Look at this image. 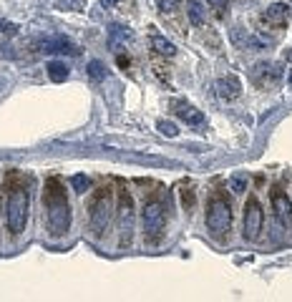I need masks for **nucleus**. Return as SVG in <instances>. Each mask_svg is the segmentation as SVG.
I'll return each mask as SVG.
<instances>
[{"label": "nucleus", "mask_w": 292, "mask_h": 302, "mask_svg": "<svg viewBox=\"0 0 292 302\" xmlns=\"http://www.w3.org/2000/svg\"><path fill=\"white\" fill-rule=\"evenodd\" d=\"M141 222H143V237L149 239V242H159V237H162V232H164V224H167L164 204H162V202L143 204Z\"/></svg>", "instance_id": "obj_3"}, {"label": "nucleus", "mask_w": 292, "mask_h": 302, "mask_svg": "<svg viewBox=\"0 0 292 302\" xmlns=\"http://www.w3.org/2000/svg\"><path fill=\"white\" fill-rule=\"evenodd\" d=\"M118 234H121V247L131 244L133 237V199L131 194H121V207H118Z\"/></svg>", "instance_id": "obj_6"}, {"label": "nucleus", "mask_w": 292, "mask_h": 302, "mask_svg": "<svg viewBox=\"0 0 292 302\" xmlns=\"http://www.w3.org/2000/svg\"><path fill=\"white\" fill-rule=\"evenodd\" d=\"M71 187H73L76 194H86V192L91 189V179H88L86 174H73V177H71Z\"/></svg>", "instance_id": "obj_20"}, {"label": "nucleus", "mask_w": 292, "mask_h": 302, "mask_svg": "<svg viewBox=\"0 0 292 302\" xmlns=\"http://www.w3.org/2000/svg\"><path fill=\"white\" fill-rule=\"evenodd\" d=\"M157 6L162 13H177L179 11V0H157Z\"/></svg>", "instance_id": "obj_23"}, {"label": "nucleus", "mask_w": 292, "mask_h": 302, "mask_svg": "<svg viewBox=\"0 0 292 302\" xmlns=\"http://www.w3.org/2000/svg\"><path fill=\"white\" fill-rule=\"evenodd\" d=\"M232 224V209L224 199H212L209 209H207V229L212 237H224V232H229Z\"/></svg>", "instance_id": "obj_4"}, {"label": "nucleus", "mask_w": 292, "mask_h": 302, "mask_svg": "<svg viewBox=\"0 0 292 302\" xmlns=\"http://www.w3.org/2000/svg\"><path fill=\"white\" fill-rule=\"evenodd\" d=\"M58 11H71V13H83L86 11V0H56Z\"/></svg>", "instance_id": "obj_19"}, {"label": "nucleus", "mask_w": 292, "mask_h": 302, "mask_svg": "<svg viewBox=\"0 0 292 302\" xmlns=\"http://www.w3.org/2000/svg\"><path fill=\"white\" fill-rule=\"evenodd\" d=\"M28 209H31V194L28 189H13L6 204V222L13 234H21L28 224Z\"/></svg>", "instance_id": "obj_2"}, {"label": "nucleus", "mask_w": 292, "mask_h": 302, "mask_svg": "<svg viewBox=\"0 0 292 302\" xmlns=\"http://www.w3.org/2000/svg\"><path fill=\"white\" fill-rule=\"evenodd\" d=\"M214 88H217V96L222 101H234L242 93V83H239L237 76H222V78H217Z\"/></svg>", "instance_id": "obj_9"}, {"label": "nucleus", "mask_w": 292, "mask_h": 302, "mask_svg": "<svg viewBox=\"0 0 292 302\" xmlns=\"http://www.w3.org/2000/svg\"><path fill=\"white\" fill-rule=\"evenodd\" d=\"M187 16H189L192 26H204V21H207V11H204L202 3H197V0H189L187 3Z\"/></svg>", "instance_id": "obj_15"}, {"label": "nucleus", "mask_w": 292, "mask_h": 302, "mask_svg": "<svg viewBox=\"0 0 292 302\" xmlns=\"http://www.w3.org/2000/svg\"><path fill=\"white\" fill-rule=\"evenodd\" d=\"M284 61H287V63H292V48H287V51H284Z\"/></svg>", "instance_id": "obj_27"}, {"label": "nucleus", "mask_w": 292, "mask_h": 302, "mask_svg": "<svg viewBox=\"0 0 292 302\" xmlns=\"http://www.w3.org/2000/svg\"><path fill=\"white\" fill-rule=\"evenodd\" d=\"M41 51L51 53V56H78L81 53V48L71 38H66V36H51V38H46L41 43Z\"/></svg>", "instance_id": "obj_8"}, {"label": "nucleus", "mask_w": 292, "mask_h": 302, "mask_svg": "<svg viewBox=\"0 0 292 302\" xmlns=\"http://www.w3.org/2000/svg\"><path fill=\"white\" fill-rule=\"evenodd\" d=\"M207 3H209L212 8H217V11H224V8H227V0H207Z\"/></svg>", "instance_id": "obj_25"}, {"label": "nucleus", "mask_w": 292, "mask_h": 302, "mask_svg": "<svg viewBox=\"0 0 292 302\" xmlns=\"http://www.w3.org/2000/svg\"><path fill=\"white\" fill-rule=\"evenodd\" d=\"M287 83H289V86H292V73H289V76H287Z\"/></svg>", "instance_id": "obj_28"}, {"label": "nucleus", "mask_w": 292, "mask_h": 302, "mask_svg": "<svg viewBox=\"0 0 292 302\" xmlns=\"http://www.w3.org/2000/svg\"><path fill=\"white\" fill-rule=\"evenodd\" d=\"M177 116L187 123V126H202L204 123V113L199 111V108H194V106H189V103H182V106H177Z\"/></svg>", "instance_id": "obj_12"}, {"label": "nucleus", "mask_w": 292, "mask_h": 302, "mask_svg": "<svg viewBox=\"0 0 292 302\" xmlns=\"http://www.w3.org/2000/svg\"><path fill=\"white\" fill-rule=\"evenodd\" d=\"M46 71H48L51 81H56V83H63V81H68V76H71V68H68L63 61H51Z\"/></svg>", "instance_id": "obj_14"}, {"label": "nucleus", "mask_w": 292, "mask_h": 302, "mask_svg": "<svg viewBox=\"0 0 292 302\" xmlns=\"http://www.w3.org/2000/svg\"><path fill=\"white\" fill-rule=\"evenodd\" d=\"M287 13H289L287 3H272V6H269V8L262 13V21L282 26V23H287Z\"/></svg>", "instance_id": "obj_13"}, {"label": "nucleus", "mask_w": 292, "mask_h": 302, "mask_svg": "<svg viewBox=\"0 0 292 302\" xmlns=\"http://www.w3.org/2000/svg\"><path fill=\"white\" fill-rule=\"evenodd\" d=\"M272 209H274V217L284 227H289V222H292V202L287 199V194H274L272 197Z\"/></svg>", "instance_id": "obj_10"}, {"label": "nucleus", "mask_w": 292, "mask_h": 302, "mask_svg": "<svg viewBox=\"0 0 292 302\" xmlns=\"http://www.w3.org/2000/svg\"><path fill=\"white\" fill-rule=\"evenodd\" d=\"M43 207H46V227L51 237H63L71 229V204L66 194L61 192V184L51 179L43 192Z\"/></svg>", "instance_id": "obj_1"}, {"label": "nucleus", "mask_w": 292, "mask_h": 302, "mask_svg": "<svg viewBox=\"0 0 292 302\" xmlns=\"http://www.w3.org/2000/svg\"><path fill=\"white\" fill-rule=\"evenodd\" d=\"M108 219H111V194L103 192V194H98V199L91 207V219L88 222H91L93 237H103V232L108 227Z\"/></svg>", "instance_id": "obj_5"}, {"label": "nucleus", "mask_w": 292, "mask_h": 302, "mask_svg": "<svg viewBox=\"0 0 292 302\" xmlns=\"http://www.w3.org/2000/svg\"><path fill=\"white\" fill-rule=\"evenodd\" d=\"M247 184H249V177H247L244 172H234V174L227 179V187H229L232 194H242V192H247Z\"/></svg>", "instance_id": "obj_16"}, {"label": "nucleus", "mask_w": 292, "mask_h": 302, "mask_svg": "<svg viewBox=\"0 0 292 302\" xmlns=\"http://www.w3.org/2000/svg\"><path fill=\"white\" fill-rule=\"evenodd\" d=\"M262 207L254 197H249V202L244 204V239L247 242H254L259 239V232H262Z\"/></svg>", "instance_id": "obj_7"}, {"label": "nucleus", "mask_w": 292, "mask_h": 302, "mask_svg": "<svg viewBox=\"0 0 292 302\" xmlns=\"http://www.w3.org/2000/svg\"><path fill=\"white\" fill-rule=\"evenodd\" d=\"M0 33H6V36H16L18 33V26L11 23V21H3L0 18Z\"/></svg>", "instance_id": "obj_24"}, {"label": "nucleus", "mask_w": 292, "mask_h": 302, "mask_svg": "<svg viewBox=\"0 0 292 302\" xmlns=\"http://www.w3.org/2000/svg\"><path fill=\"white\" fill-rule=\"evenodd\" d=\"M152 48H154L157 53H162V56H174V53H177V46H174L172 41L162 38V36H154V38H152Z\"/></svg>", "instance_id": "obj_17"}, {"label": "nucleus", "mask_w": 292, "mask_h": 302, "mask_svg": "<svg viewBox=\"0 0 292 302\" xmlns=\"http://www.w3.org/2000/svg\"><path fill=\"white\" fill-rule=\"evenodd\" d=\"M128 41H131V31H128L126 26H111V28H108V48H111L113 53H118Z\"/></svg>", "instance_id": "obj_11"}, {"label": "nucleus", "mask_w": 292, "mask_h": 302, "mask_svg": "<svg viewBox=\"0 0 292 302\" xmlns=\"http://www.w3.org/2000/svg\"><path fill=\"white\" fill-rule=\"evenodd\" d=\"M157 128H159V133H162V136H167V138H174V136H179V128H177V123H174V121L159 118V121H157Z\"/></svg>", "instance_id": "obj_21"}, {"label": "nucleus", "mask_w": 292, "mask_h": 302, "mask_svg": "<svg viewBox=\"0 0 292 302\" xmlns=\"http://www.w3.org/2000/svg\"><path fill=\"white\" fill-rule=\"evenodd\" d=\"M254 76H264L269 81H277L279 78V66H274V63H259V66H254Z\"/></svg>", "instance_id": "obj_18"}, {"label": "nucleus", "mask_w": 292, "mask_h": 302, "mask_svg": "<svg viewBox=\"0 0 292 302\" xmlns=\"http://www.w3.org/2000/svg\"><path fill=\"white\" fill-rule=\"evenodd\" d=\"M118 0H101V6H106V8H111V6H116Z\"/></svg>", "instance_id": "obj_26"}, {"label": "nucleus", "mask_w": 292, "mask_h": 302, "mask_svg": "<svg viewBox=\"0 0 292 302\" xmlns=\"http://www.w3.org/2000/svg\"><path fill=\"white\" fill-rule=\"evenodd\" d=\"M88 76H91L93 81H103V78H106V66H103L101 61H91V63H88Z\"/></svg>", "instance_id": "obj_22"}]
</instances>
